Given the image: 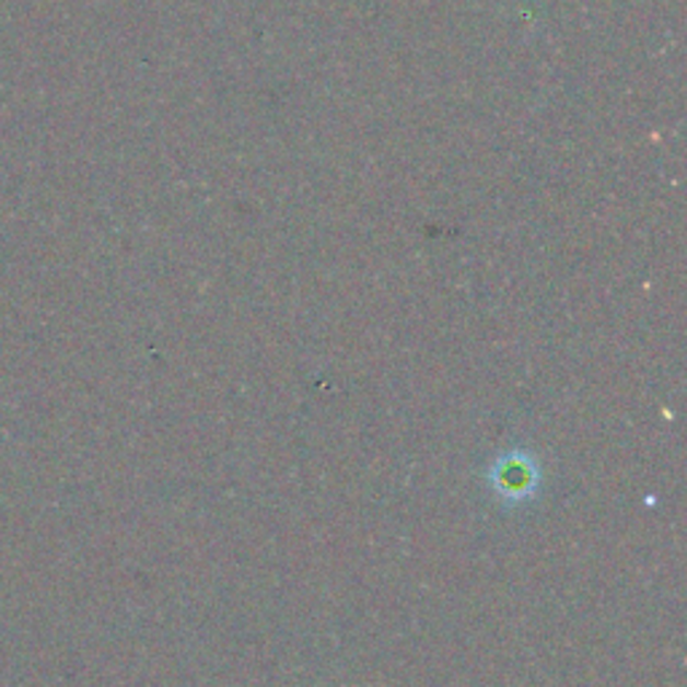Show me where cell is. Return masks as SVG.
<instances>
[{"mask_svg":"<svg viewBox=\"0 0 687 687\" xmlns=\"http://www.w3.org/2000/svg\"><path fill=\"white\" fill-rule=\"evenodd\" d=\"M494 484H497V489H502L511 497L526 494V491L535 487V470H532L529 462H521L513 457V459L502 462Z\"/></svg>","mask_w":687,"mask_h":687,"instance_id":"1","label":"cell"}]
</instances>
